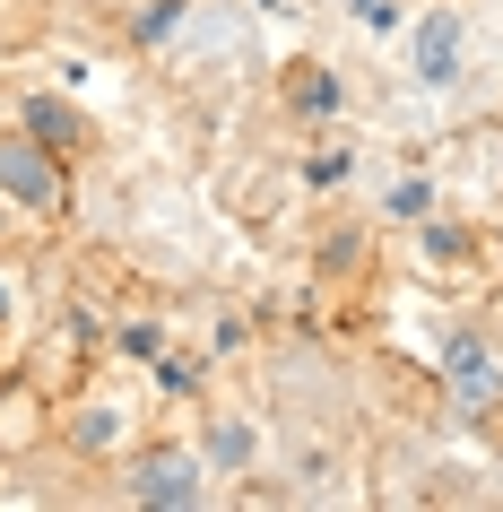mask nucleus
I'll list each match as a JSON object with an SVG mask.
<instances>
[{
  "instance_id": "obj_11",
  "label": "nucleus",
  "mask_w": 503,
  "mask_h": 512,
  "mask_svg": "<svg viewBox=\"0 0 503 512\" xmlns=\"http://www.w3.org/2000/svg\"><path fill=\"white\" fill-rule=\"evenodd\" d=\"M113 348L131 356V365H148V356H165V322H122V330H113Z\"/></svg>"
},
{
  "instance_id": "obj_12",
  "label": "nucleus",
  "mask_w": 503,
  "mask_h": 512,
  "mask_svg": "<svg viewBox=\"0 0 503 512\" xmlns=\"http://www.w3.org/2000/svg\"><path fill=\"white\" fill-rule=\"evenodd\" d=\"M347 174H356V148H321V157L304 165V183H313V191H339Z\"/></svg>"
},
{
  "instance_id": "obj_16",
  "label": "nucleus",
  "mask_w": 503,
  "mask_h": 512,
  "mask_svg": "<svg viewBox=\"0 0 503 512\" xmlns=\"http://www.w3.org/2000/svg\"><path fill=\"white\" fill-rule=\"evenodd\" d=\"M191 374H200L191 356H165V365H157V382H165V391H191Z\"/></svg>"
},
{
  "instance_id": "obj_3",
  "label": "nucleus",
  "mask_w": 503,
  "mask_h": 512,
  "mask_svg": "<svg viewBox=\"0 0 503 512\" xmlns=\"http://www.w3.org/2000/svg\"><path fill=\"white\" fill-rule=\"evenodd\" d=\"M460 53H469V18L443 0V9H425L417 35H408V79L417 87H451L460 79Z\"/></svg>"
},
{
  "instance_id": "obj_5",
  "label": "nucleus",
  "mask_w": 503,
  "mask_h": 512,
  "mask_svg": "<svg viewBox=\"0 0 503 512\" xmlns=\"http://www.w3.org/2000/svg\"><path fill=\"white\" fill-rule=\"evenodd\" d=\"M18 131L44 139L53 157H87V113L61 105V96H27V105H18Z\"/></svg>"
},
{
  "instance_id": "obj_13",
  "label": "nucleus",
  "mask_w": 503,
  "mask_h": 512,
  "mask_svg": "<svg viewBox=\"0 0 503 512\" xmlns=\"http://www.w3.org/2000/svg\"><path fill=\"white\" fill-rule=\"evenodd\" d=\"M425 261H469V235H460V226H434V217H425Z\"/></svg>"
},
{
  "instance_id": "obj_1",
  "label": "nucleus",
  "mask_w": 503,
  "mask_h": 512,
  "mask_svg": "<svg viewBox=\"0 0 503 512\" xmlns=\"http://www.w3.org/2000/svg\"><path fill=\"white\" fill-rule=\"evenodd\" d=\"M122 495L148 504V512H200V504H209V460L183 452V443H139Z\"/></svg>"
},
{
  "instance_id": "obj_2",
  "label": "nucleus",
  "mask_w": 503,
  "mask_h": 512,
  "mask_svg": "<svg viewBox=\"0 0 503 512\" xmlns=\"http://www.w3.org/2000/svg\"><path fill=\"white\" fill-rule=\"evenodd\" d=\"M0 200H18V209H35V217H61L70 209V157H53V148L27 139V131H9L0 139Z\"/></svg>"
},
{
  "instance_id": "obj_7",
  "label": "nucleus",
  "mask_w": 503,
  "mask_h": 512,
  "mask_svg": "<svg viewBox=\"0 0 503 512\" xmlns=\"http://www.w3.org/2000/svg\"><path fill=\"white\" fill-rule=\"evenodd\" d=\"M339 105H347L339 70H321V61H304V70L287 79V113H295V122H339Z\"/></svg>"
},
{
  "instance_id": "obj_6",
  "label": "nucleus",
  "mask_w": 503,
  "mask_h": 512,
  "mask_svg": "<svg viewBox=\"0 0 503 512\" xmlns=\"http://www.w3.org/2000/svg\"><path fill=\"white\" fill-rule=\"evenodd\" d=\"M191 452L209 460V478H243V469H252V460H261V434L243 426V417H209V426H200V443H191Z\"/></svg>"
},
{
  "instance_id": "obj_14",
  "label": "nucleus",
  "mask_w": 503,
  "mask_h": 512,
  "mask_svg": "<svg viewBox=\"0 0 503 512\" xmlns=\"http://www.w3.org/2000/svg\"><path fill=\"white\" fill-rule=\"evenodd\" d=\"M174 18H183V0H157V9L139 18V44H157V35H174Z\"/></svg>"
},
{
  "instance_id": "obj_8",
  "label": "nucleus",
  "mask_w": 503,
  "mask_h": 512,
  "mask_svg": "<svg viewBox=\"0 0 503 512\" xmlns=\"http://www.w3.org/2000/svg\"><path fill=\"white\" fill-rule=\"evenodd\" d=\"M70 443H79V452H113V443H122V408H113V400H79Z\"/></svg>"
},
{
  "instance_id": "obj_9",
  "label": "nucleus",
  "mask_w": 503,
  "mask_h": 512,
  "mask_svg": "<svg viewBox=\"0 0 503 512\" xmlns=\"http://www.w3.org/2000/svg\"><path fill=\"white\" fill-rule=\"evenodd\" d=\"M382 217H399V226H425V217H434V183H425V174H399V183L382 191Z\"/></svg>"
},
{
  "instance_id": "obj_10",
  "label": "nucleus",
  "mask_w": 503,
  "mask_h": 512,
  "mask_svg": "<svg viewBox=\"0 0 503 512\" xmlns=\"http://www.w3.org/2000/svg\"><path fill=\"white\" fill-rule=\"evenodd\" d=\"M313 261H321V270H330V278H347V270H356V261H365V226H330V235L313 243Z\"/></svg>"
},
{
  "instance_id": "obj_15",
  "label": "nucleus",
  "mask_w": 503,
  "mask_h": 512,
  "mask_svg": "<svg viewBox=\"0 0 503 512\" xmlns=\"http://www.w3.org/2000/svg\"><path fill=\"white\" fill-rule=\"evenodd\" d=\"M61 339H70V348H96V313H87V304H70V313H61Z\"/></svg>"
},
{
  "instance_id": "obj_4",
  "label": "nucleus",
  "mask_w": 503,
  "mask_h": 512,
  "mask_svg": "<svg viewBox=\"0 0 503 512\" xmlns=\"http://www.w3.org/2000/svg\"><path fill=\"white\" fill-rule=\"evenodd\" d=\"M443 374H451V391H460V417H469V426L503 400V365L486 356V339H469V330L443 339Z\"/></svg>"
}]
</instances>
